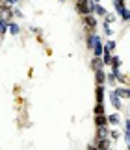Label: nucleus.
<instances>
[{
	"label": "nucleus",
	"mask_w": 130,
	"mask_h": 150,
	"mask_svg": "<svg viewBox=\"0 0 130 150\" xmlns=\"http://www.w3.org/2000/svg\"><path fill=\"white\" fill-rule=\"evenodd\" d=\"M76 9H78L80 15H91V11H89V0H78V2H76Z\"/></svg>",
	"instance_id": "obj_1"
},
{
	"label": "nucleus",
	"mask_w": 130,
	"mask_h": 150,
	"mask_svg": "<svg viewBox=\"0 0 130 150\" xmlns=\"http://www.w3.org/2000/svg\"><path fill=\"white\" fill-rule=\"evenodd\" d=\"M97 24H99V21H97L93 15H84V26L87 28V30L93 32V30L97 28Z\"/></svg>",
	"instance_id": "obj_2"
},
{
	"label": "nucleus",
	"mask_w": 130,
	"mask_h": 150,
	"mask_svg": "<svg viewBox=\"0 0 130 150\" xmlns=\"http://www.w3.org/2000/svg\"><path fill=\"white\" fill-rule=\"evenodd\" d=\"M97 139H110V132L106 126H100L97 128Z\"/></svg>",
	"instance_id": "obj_3"
},
{
	"label": "nucleus",
	"mask_w": 130,
	"mask_h": 150,
	"mask_svg": "<svg viewBox=\"0 0 130 150\" xmlns=\"http://www.w3.org/2000/svg\"><path fill=\"white\" fill-rule=\"evenodd\" d=\"M95 80H97V85H104V82H106L104 69H99V71H95Z\"/></svg>",
	"instance_id": "obj_4"
},
{
	"label": "nucleus",
	"mask_w": 130,
	"mask_h": 150,
	"mask_svg": "<svg viewBox=\"0 0 130 150\" xmlns=\"http://www.w3.org/2000/svg\"><path fill=\"white\" fill-rule=\"evenodd\" d=\"M95 146L99 150H110V139H97L95 141Z\"/></svg>",
	"instance_id": "obj_5"
},
{
	"label": "nucleus",
	"mask_w": 130,
	"mask_h": 150,
	"mask_svg": "<svg viewBox=\"0 0 130 150\" xmlns=\"http://www.w3.org/2000/svg\"><path fill=\"white\" fill-rule=\"evenodd\" d=\"M8 32L11 33V35H19V32H21V26L17 24V22H8Z\"/></svg>",
	"instance_id": "obj_6"
},
{
	"label": "nucleus",
	"mask_w": 130,
	"mask_h": 150,
	"mask_svg": "<svg viewBox=\"0 0 130 150\" xmlns=\"http://www.w3.org/2000/svg\"><path fill=\"white\" fill-rule=\"evenodd\" d=\"M93 54H95V57H102L104 47H102V43H100V41H97L95 45H93Z\"/></svg>",
	"instance_id": "obj_7"
},
{
	"label": "nucleus",
	"mask_w": 130,
	"mask_h": 150,
	"mask_svg": "<svg viewBox=\"0 0 130 150\" xmlns=\"http://www.w3.org/2000/svg\"><path fill=\"white\" fill-rule=\"evenodd\" d=\"M110 100H111V104H114L115 109H121V98L117 96L115 91H111V93H110Z\"/></svg>",
	"instance_id": "obj_8"
},
{
	"label": "nucleus",
	"mask_w": 130,
	"mask_h": 150,
	"mask_svg": "<svg viewBox=\"0 0 130 150\" xmlns=\"http://www.w3.org/2000/svg\"><path fill=\"white\" fill-rule=\"evenodd\" d=\"M115 93L119 98H130V87H121V89H115Z\"/></svg>",
	"instance_id": "obj_9"
},
{
	"label": "nucleus",
	"mask_w": 130,
	"mask_h": 150,
	"mask_svg": "<svg viewBox=\"0 0 130 150\" xmlns=\"http://www.w3.org/2000/svg\"><path fill=\"white\" fill-rule=\"evenodd\" d=\"M95 124H97V128L106 126V124H108V119H106L104 115H95Z\"/></svg>",
	"instance_id": "obj_10"
},
{
	"label": "nucleus",
	"mask_w": 130,
	"mask_h": 150,
	"mask_svg": "<svg viewBox=\"0 0 130 150\" xmlns=\"http://www.w3.org/2000/svg\"><path fill=\"white\" fill-rule=\"evenodd\" d=\"M95 96H97V104L102 102V98H104V85H97V93H95Z\"/></svg>",
	"instance_id": "obj_11"
},
{
	"label": "nucleus",
	"mask_w": 130,
	"mask_h": 150,
	"mask_svg": "<svg viewBox=\"0 0 130 150\" xmlns=\"http://www.w3.org/2000/svg\"><path fill=\"white\" fill-rule=\"evenodd\" d=\"M106 119H108V122H110V124H114V126H117V124L121 122V119H119V115H117V113L110 115V117H106Z\"/></svg>",
	"instance_id": "obj_12"
},
{
	"label": "nucleus",
	"mask_w": 130,
	"mask_h": 150,
	"mask_svg": "<svg viewBox=\"0 0 130 150\" xmlns=\"http://www.w3.org/2000/svg\"><path fill=\"white\" fill-rule=\"evenodd\" d=\"M104 47V52L106 54H111V52H114V48H115V41H108L106 45H102Z\"/></svg>",
	"instance_id": "obj_13"
},
{
	"label": "nucleus",
	"mask_w": 130,
	"mask_h": 150,
	"mask_svg": "<svg viewBox=\"0 0 130 150\" xmlns=\"http://www.w3.org/2000/svg\"><path fill=\"white\" fill-rule=\"evenodd\" d=\"M110 65H111V69H119V67H121V59H119V56H111Z\"/></svg>",
	"instance_id": "obj_14"
},
{
	"label": "nucleus",
	"mask_w": 130,
	"mask_h": 150,
	"mask_svg": "<svg viewBox=\"0 0 130 150\" xmlns=\"http://www.w3.org/2000/svg\"><path fill=\"white\" fill-rule=\"evenodd\" d=\"M93 71H99V69H102L104 65H102V59H100V57H95V59H93Z\"/></svg>",
	"instance_id": "obj_15"
},
{
	"label": "nucleus",
	"mask_w": 130,
	"mask_h": 150,
	"mask_svg": "<svg viewBox=\"0 0 130 150\" xmlns=\"http://www.w3.org/2000/svg\"><path fill=\"white\" fill-rule=\"evenodd\" d=\"M4 33H8V22L4 19H0V37H2Z\"/></svg>",
	"instance_id": "obj_16"
},
{
	"label": "nucleus",
	"mask_w": 130,
	"mask_h": 150,
	"mask_svg": "<svg viewBox=\"0 0 130 150\" xmlns=\"http://www.w3.org/2000/svg\"><path fill=\"white\" fill-rule=\"evenodd\" d=\"M119 15L123 17V21H130V9H126V8H123V9L119 11Z\"/></svg>",
	"instance_id": "obj_17"
},
{
	"label": "nucleus",
	"mask_w": 130,
	"mask_h": 150,
	"mask_svg": "<svg viewBox=\"0 0 130 150\" xmlns=\"http://www.w3.org/2000/svg\"><path fill=\"white\" fill-rule=\"evenodd\" d=\"M104 17H106V19H104V24H111V22L115 21V15L114 13H106Z\"/></svg>",
	"instance_id": "obj_18"
},
{
	"label": "nucleus",
	"mask_w": 130,
	"mask_h": 150,
	"mask_svg": "<svg viewBox=\"0 0 130 150\" xmlns=\"http://www.w3.org/2000/svg\"><path fill=\"white\" fill-rule=\"evenodd\" d=\"M100 59H102V65H110V61H111V54H106V52H104Z\"/></svg>",
	"instance_id": "obj_19"
},
{
	"label": "nucleus",
	"mask_w": 130,
	"mask_h": 150,
	"mask_svg": "<svg viewBox=\"0 0 130 150\" xmlns=\"http://www.w3.org/2000/svg\"><path fill=\"white\" fill-rule=\"evenodd\" d=\"M95 115H104V106H102V102L95 106Z\"/></svg>",
	"instance_id": "obj_20"
},
{
	"label": "nucleus",
	"mask_w": 130,
	"mask_h": 150,
	"mask_svg": "<svg viewBox=\"0 0 130 150\" xmlns=\"http://www.w3.org/2000/svg\"><path fill=\"white\" fill-rule=\"evenodd\" d=\"M95 13H97V15H102V17H104L106 13H108V11H106V9L102 8V6H99V4H97V8H95Z\"/></svg>",
	"instance_id": "obj_21"
},
{
	"label": "nucleus",
	"mask_w": 130,
	"mask_h": 150,
	"mask_svg": "<svg viewBox=\"0 0 130 150\" xmlns=\"http://www.w3.org/2000/svg\"><path fill=\"white\" fill-rule=\"evenodd\" d=\"M17 2H19V0H0V4H6V6H9V8H13Z\"/></svg>",
	"instance_id": "obj_22"
},
{
	"label": "nucleus",
	"mask_w": 130,
	"mask_h": 150,
	"mask_svg": "<svg viewBox=\"0 0 130 150\" xmlns=\"http://www.w3.org/2000/svg\"><path fill=\"white\" fill-rule=\"evenodd\" d=\"M104 33H106V35H111V28H110V24H104Z\"/></svg>",
	"instance_id": "obj_23"
},
{
	"label": "nucleus",
	"mask_w": 130,
	"mask_h": 150,
	"mask_svg": "<svg viewBox=\"0 0 130 150\" xmlns=\"http://www.w3.org/2000/svg\"><path fill=\"white\" fill-rule=\"evenodd\" d=\"M13 17H19V19H21V17H22V11L15 8V9H13Z\"/></svg>",
	"instance_id": "obj_24"
},
{
	"label": "nucleus",
	"mask_w": 130,
	"mask_h": 150,
	"mask_svg": "<svg viewBox=\"0 0 130 150\" xmlns=\"http://www.w3.org/2000/svg\"><path fill=\"white\" fill-rule=\"evenodd\" d=\"M117 137H119V134H117V132H111V134H110V139H117Z\"/></svg>",
	"instance_id": "obj_25"
},
{
	"label": "nucleus",
	"mask_w": 130,
	"mask_h": 150,
	"mask_svg": "<svg viewBox=\"0 0 130 150\" xmlns=\"http://www.w3.org/2000/svg\"><path fill=\"white\" fill-rule=\"evenodd\" d=\"M115 4H125V0H114Z\"/></svg>",
	"instance_id": "obj_26"
},
{
	"label": "nucleus",
	"mask_w": 130,
	"mask_h": 150,
	"mask_svg": "<svg viewBox=\"0 0 130 150\" xmlns=\"http://www.w3.org/2000/svg\"><path fill=\"white\" fill-rule=\"evenodd\" d=\"M93 2H95V4H97V2H100V0H93Z\"/></svg>",
	"instance_id": "obj_27"
},
{
	"label": "nucleus",
	"mask_w": 130,
	"mask_h": 150,
	"mask_svg": "<svg viewBox=\"0 0 130 150\" xmlns=\"http://www.w3.org/2000/svg\"><path fill=\"white\" fill-rule=\"evenodd\" d=\"M61 2H65V0H61Z\"/></svg>",
	"instance_id": "obj_28"
},
{
	"label": "nucleus",
	"mask_w": 130,
	"mask_h": 150,
	"mask_svg": "<svg viewBox=\"0 0 130 150\" xmlns=\"http://www.w3.org/2000/svg\"><path fill=\"white\" fill-rule=\"evenodd\" d=\"M76 2H78V0H76Z\"/></svg>",
	"instance_id": "obj_29"
},
{
	"label": "nucleus",
	"mask_w": 130,
	"mask_h": 150,
	"mask_svg": "<svg viewBox=\"0 0 130 150\" xmlns=\"http://www.w3.org/2000/svg\"><path fill=\"white\" fill-rule=\"evenodd\" d=\"M128 150H130V148H128Z\"/></svg>",
	"instance_id": "obj_30"
}]
</instances>
